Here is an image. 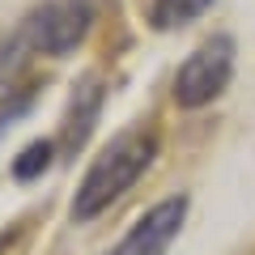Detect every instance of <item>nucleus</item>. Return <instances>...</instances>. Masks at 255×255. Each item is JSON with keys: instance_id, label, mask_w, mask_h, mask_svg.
Returning a JSON list of instances; mask_svg holds the SVG:
<instances>
[{"instance_id": "obj_4", "label": "nucleus", "mask_w": 255, "mask_h": 255, "mask_svg": "<svg viewBox=\"0 0 255 255\" xmlns=\"http://www.w3.org/2000/svg\"><path fill=\"white\" fill-rule=\"evenodd\" d=\"M183 217H187V196H170V200L153 204V209L124 234V243H119L111 255H162L166 247L174 243Z\"/></svg>"}, {"instance_id": "obj_3", "label": "nucleus", "mask_w": 255, "mask_h": 255, "mask_svg": "<svg viewBox=\"0 0 255 255\" xmlns=\"http://www.w3.org/2000/svg\"><path fill=\"white\" fill-rule=\"evenodd\" d=\"M90 26H94V4L90 0H47L43 9H34L26 17L21 38L43 55H68L85 43Z\"/></svg>"}, {"instance_id": "obj_8", "label": "nucleus", "mask_w": 255, "mask_h": 255, "mask_svg": "<svg viewBox=\"0 0 255 255\" xmlns=\"http://www.w3.org/2000/svg\"><path fill=\"white\" fill-rule=\"evenodd\" d=\"M30 111V94H13V98H4L0 102V136H4V132H9V124L17 115H26Z\"/></svg>"}, {"instance_id": "obj_2", "label": "nucleus", "mask_w": 255, "mask_h": 255, "mask_svg": "<svg viewBox=\"0 0 255 255\" xmlns=\"http://www.w3.org/2000/svg\"><path fill=\"white\" fill-rule=\"evenodd\" d=\"M234 77V38L230 34H213L204 38L187 60L179 64V73H174V107L183 111H200L209 107L213 98H221Z\"/></svg>"}, {"instance_id": "obj_1", "label": "nucleus", "mask_w": 255, "mask_h": 255, "mask_svg": "<svg viewBox=\"0 0 255 255\" xmlns=\"http://www.w3.org/2000/svg\"><path fill=\"white\" fill-rule=\"evenodd\" d=\"M157 157V132L153 128H128L94 157V166L85 170L81 187L73 196V217L77 221H90L98 213H107L111 204L124 196L140 174L153 166Z\"/></svg>"}, {"instance_id": "obj_5", "label": "nucleus", "mask_w": 255, "mask_h": 255, "mask_svg": "<svg viewBox=\"0 0 255 255\" xmlns=\"http://www.w3.org/2000/svg\"><path fill=\"white\" fill-rule=\"evenodd\" d=\"M102 77L90 73L73 85V98H68V111H64V124H60V153L64 157H77V149H85L94 124H98V111H102Z\"/></svg>"}, {"instance_id": "obj_7", "label": "nucleus", "mask_w": 255, "mask_h": 255, "mask_svg": "<svg viewBox=\"0 0 255 255\" xmlns=\"http://www.w3.org/2000/svg\"><path fill=\"white\" fill-rule=\"evenodd\" d=\"M51 157H55L51 140H34V145H26V149H21V157H13V179H21V183L38 179V174L51 166Z\"/></svg>"}, {"instance_id": "obj_6", "label": "nucleus", "mask_w": 255, "mask_h": 255, "mask_svg": "<svg viewBox=\"0 0 255 255\" xmlns=\"http://www.w3.org/2000/svg\"><path fill=\"white\" fill-rule=\"evenodd\" d=\"M213 0H153V9H149V21L153 30H179L187 21H196L200 13H209Z\"/></svg>"}]
</instances>
